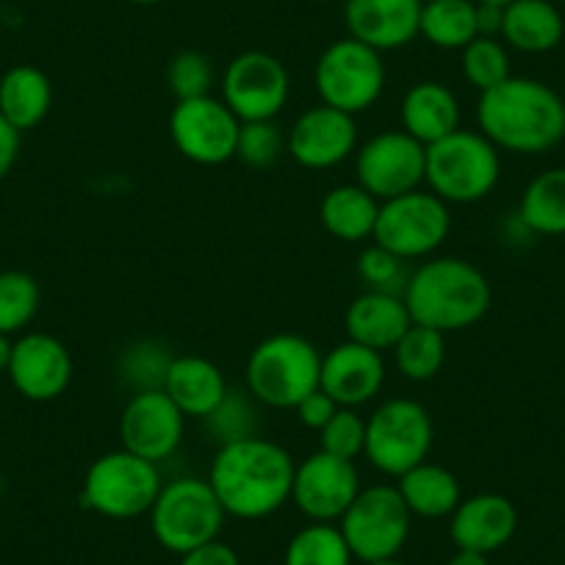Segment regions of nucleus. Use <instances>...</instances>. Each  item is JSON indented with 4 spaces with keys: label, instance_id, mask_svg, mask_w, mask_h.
Segmentation results:
<instances>
[{
    "label": "nucleus",
    "instance_id": "obj_1",
    "mask_svg": "<svg viewBox=\"0 0 565 565\" xmlns=\"http://www.w3.org/2000/svg\"><path fill=\"white\" fill-rule=\"evenodd\" d=\"M295 458L269 438H242L216 449L209 482L227 515L242 521L269 519L291 502Z\"/></svg>",
    "mask_w": 565,
    "mask_h": 565
},
{
    "label": "nucleus",
    "instance_id": "obj_2",
    "mask_svg": "<svg viewBox=\"0 0 565 565\" xmlns=\"http://www.w3.org/2000/svg\"><path fill=\"white\" fill-rule=\"evenodd\" d=\"M477 128L499 153H548L565 139V100L543 81L510 75L480 95Z\"/></svg>",
    "mask_w": 565,
    "mask_h": 565
},
{
    "label": "nucleus",
    "instance_id": "obj_3",
    "mask_svg": "<svg viewBox=\"0 0 565 565\" xmlns=\"http://www.w3.org/2000/svg\"><path fill=\"white\" fill-rule=\"evenodd\" d=\"M402 297L413 324H424L444 335L475 328L486 319L493 302L491 282L482 269L452 255L424 260L407 277Z\"/></svg>",
    "mask_w": 565,
    "mask_h": 565
},
{
    "label": "nucleus",
    "instance_id": "obj_4",
    "mask_svg": "<svg viewBox=\"0 0 565 565\" xmlns=\"http://www.w3.org/2000/svg\"><path fill=\"white\" fill-rule=\"evenodd\" d=\"M322 352L313 341L297 333H275L258 341L247 358L244 380L255 402L266 407L295 411L319 388Z\"/></svg>",
    "mask_w": 565,
    "mask_h": 565
},
{
    "label": "nucleus",
    "instance_id": "obj_5",
    "mask_svg": "<svg viewBox=\"0 0 565 565\" xmlns=\"http://www.w3.org/2000/svg\"><path fill=\"white\" fill-rule=\"evenodd\" d=\"M502 178V156L480 130L458 128L436 145H427L424 183L444 203L471 205L486 200Z\"/></svg>",
    "mask_w": 565,
    "mask_h": 565
},
{
    "label": "nucleus",
    "instance_id": "obj_6",
    "mask_svg": "<svg viewBox=\"0 0 565 565\" xmlns=\"http://www.w3.org/2000/svg\"><path fill=\"white\" fill-rule=\"evenodd\" d=\"M164 480L159 463L139 458L128 449H114L92 460L84 477L81 502L97 515L125 521L139 519L153 510Z\"/></svg>",
    "mask_w": 565,
    "mask_h": 565
},
{
    "label": "nucleus",
    "instance_id": "obj_7",
    "mask_svg": "<svg viewBox=\"0 0 565 565\" xmlns=\"http://www.w3.org/2000/svg\"><path fill=\"white\" fill-rule=\"evenodd\" d=\"M225 519L227 513L209 477H178L161 488L150 510V530L167 552L186 554L203 543L216 541Z\"/></svg>",
    "mask_w": 565,
    "mask_h": 565
},
{
    "label": "nucleus",
    "instance_id": "obj_8",
    "mask_svg": "<svg viewBox=\"0 0 565 565\" xmlns=\"http://www.w3.org/2000/svg\"><path fill=\"white\" fill-rule=\"evenodd\" d=\"M433 438H436V427H433L430 411L422 402L396 396V399L383 402L366 418L363 455L374 469L399 480L405 471L416 469L430 458Z\"/></svg>",
    "mask_w": 565,
    "mask_h": 565
},
{
    "label": "nucleus",
    "instance_id": "obj_9",
    "mask_svg": "<svg viewBox=\"0 0 565 565\" xmlns=\"http://www.w3.org/2000/svg\"><path fill=\"white\" fill-rule=\"evenodd\" d=\"M313 84L324 106L361 114L380 100L385 89L383 53L344 36L322 51L313 67Z\"/></svg>",
    "mask_w": 565,
    "mask_h": 565
},
{
    "label": "nucleus",
    "instance_id": "obj_10",
    "mask_svg": "<svg viewBox=\"0 0 565 565\" xmlns=\"http://www.w3.org/2000/svg\"><path fill=\"white\" fill-rule=\"evenodd\" d=\"M411 524L413 513L396 486H372L361 488L350 510L341 515L339 530L352 557L369 565L399 557L411 537Z\"/></svg>",
    "mask_w": 565,
    "mask_h": 565
},
{
    "label": "nucleus",
    "instance_id": "obj_11",
    "mask_svg": "<svg viewBox=\"0 0 565 565\" xmlns=\"http://www.w3.org/2000/svg\"><path fill=\"white\" fill-rule=\"evenodd\" d=\"M449 227H452L449 205L438 194L416 189L380 203L372 238L396 258L413 260L436 253L447 242Z\"/></svg>",
    "mask_w": 565,
    "mask_h": 565
},
{
    "label": "nucleus",
    "instance_id": "obj_12",
    "mask_svg": "<svg viewBox=\"0 0 565 565\" xmlns=\"http://www.w3.org/2000/svg\"><path fill=\"white\" fill-rule=\"evenodd\" d=\"M291 78L286 64L266 51H244L222 73V103L238 122L275 119L286 108Z\"/></svg>",
    "mask_w": 565,
    "mask_h": 565
},
{
    "label": "nucleus",
    "instance_id": "obj_13",
    "mask_svg": "<svg viewBox=\"0 0 565 565\" xmlns=\"http://www.w3.org/2000/svg\"><path fill=\"white\" fill-rule=\"evenodd\" d=\"M424 167L427 148L405 130H383L355 150L358 186L380 203L422 189Z\"/></svg>",
    "mask_w": 565,
    "mask_h": 565
},
{
    "label": "nucleus",
    "instance_id": "obj_14",
    "mask_svg": "<svg viewBox=\"0 0 565 565\" xmlns=\"http://www.w3.org/2000/svg\"><path fill=\"white\" fill-rule=\"evenodd\" d=\"M238 128L236 114L222 103V97L205 95L194 100L175 103L170 114L172 145L183 159L200 167H220L236 159Z\"/></svg>",
    "mask_w": 565,
    "mask_h": 565
},
{
    "label": "nucleus",
    "instance_id": "obj_15",
    "mask_svg": "<svg viewBox=\"0 0 565 565\" xmlns=\"http://www.w3.org/2000/svg\"><path fill=\"white\" fill-rule=\"evenodd\" d=\"M358 493H361V475L355 460L335 458L319 449L311 458L297 463L291 502L306 519L335 524L350 510Z\"/></svg>",
    "mask_w": 565,
    "mask_h": 565
},
{
    "label": "nucleus",
    "instance_id": "obj_16",
    "mask_svg": "<svg viewBox=\"0 0 565 565\" xmlns=\"http://www.w3.org/2000/svg\"><path fill=\"white\" fill-rule=\"evenodd\" d=\"M186 416L164 391H139L128 399L119 416V441L122 449L161 463L172 458L183 444Z\"/></svg>",
    "mask_w": 565,
    "mask_h": 565
},
{
    "label": "nucleus",
    "instance_id": "obj_17",
    "mask_svg": "<svg viewBox=\"0 0 565 565\" xmlns=\"http://www.w3.org/2000/svg\"><path fill=\"white\" fill-rule=\"evenodd\" d=\"M355 150V117L324 103L302 111L286 134V153L306 170H333L344 164Z\"/></svg>",
    "mask_w": 565,
    "mask_h": 565
},
{
    "label": "nucleus",
    "instance_id": "obj_18",
    "mask_svg": "<svg viewBox=\"0 0 565 565\" xmlns=\"http://www.w3.org/2000/svg\"><path fill=\"white\" fill-rule=\"evenodd\" d=\"M9 380L31 402H53L73 383V355L51 333H25L14 341Z\"/></svg>",
    "mask_w": 565,
    "mask_h": 565
},
{
    "label": "nucleus",
    "instance_id": "obj_19",
    "mask_svg": "<svg viewBox=\"0 0 565 565\" xmlns=\"http://www.w3.org/2000/svg\"><path fill=\"white\" fill-rule=\"evenodd\" d=\"M422 0H344V25L352 40L374 51H399L418 36Z\"/></svg>",
    "mask_w": 565,
    "mask_h": 565
},
{
    "label": "nucleus",
    "instance_id": "obj_20",
    "mask_svg": "<svg viewBox=\"0 0 565 565\" xmlns=\"http://www.w3.org/2000/svg\"><path fill=\"white\" fill-rule=\"evenodd\" d=\"M385 383L383 352L369 350L355 341H341L322 355L319 388L333 396L341 407H361L380 394Z\"/></svg>",
    "mask_w": 565,
    "mask_h": 565
},
{
    "label": "nucleus",
    "instance_id": "obj_21",
    "mask_svg": "<svg viewBox=\"0 0 565 565\" xmlns=\"http://www.w3.org/2000/svg\"><path fill=\"white\" fill-rule=\"evenodd\" d=\"M519 530V510L502 493H477L463 499L449 515V537L455 548L493 554L513 541Z\"/></svg>",
    "mask_w": 565,
    "mask_h": 565
},
{
    "label": "nucleus",
    "instance_id": "obj_22",
    "mask_svg": "<svg viewBox=\"0 0 565 565\" xmlns=\"http://www.w3.org/2000/svg\"><path fill=\"white\" fill-rule=\"evenodd\" d=\"M413 324L405 297L394 291H363L350 302L344 313L347 339L369 350H394L396 341L407 333Z\"/></svg>",
    "mask_w": 565,
    "mask_h": 565
},
{
    "label": "nucleus",
    "instance_id": "obj_23",
    "mask_svg": "<svg viewBox=\"0 0 565 565\" xmlns=\"http://www.w3.org/2000/svg\"><path fill=\"white\" fill-rule=\"evenodd\" d=\"M399 119L402 130L427 148L460 128V103L447 84L418 81L402 97Z\"/></svg>",
    "mask_w": 565,
    "mask_h": 565
},
{
    "label": "nucleus",
    "instance_id": "obj_24",
    "mask_svg": "<svg viewBox=\"0 0 565 565\" xmlns=\"http://www.w3.org/2000/svg\"><path fill=\"white\" fill-rule=\"evenodd\" d=\"M164 391L186 418H205L231 391L225 374L203 355H175L167 372Z\"/></svg>",
    "mask_w": 565,
    "mask_h": 565
},
{
    "label": "nucleus",
    "instance_id": "obj_25",
    "mask_svg": "<svg viewBox=\"0 0 565 565\" xmlns=\"http://www.w3.org/2000/svg\"><path fill=\"white\" fill-rule=\"evenodd\" d=\"M565 36V20L554 0H513L504 7L499 40L519 53L541 56L554 51Z\"/></svg>",
    "mask_w": 565,
    "mask_h": 565
},
{
    "label": "nucleus",
    "instance_id": "obj_26",
    "mask_svg": "<svg viewBox=\"0 0 565 565\" xmlns=\"http://www.w3.org/2000/svg\"><path fill=\"white\" fill-rule=\"evenodd\" d=\"M53 106V84L34 64H18L0 78V114L25 134L45 122Z\"/></svg>",
    "mask_w": 565,
    "mask_h": 565
},
{
    "label": "nucleus",
    "instance_id": "obj_27",
    "mask_svg": "<svg viewBox=\"0 0 565 565\" xmlns=\"http://www.w3.org/2000/svg\"><path fill=\"white\" fill-rule=\"evenodd\" d=\"M396 491L405 499L413 519H449L463 502L460 480L441 463L424 460L416 469L405 471L396 482Z\"/></svg>",
    "mask_w": 565,
    "mask_h": 565
},
{
    "label": "nucleus",
    "instance_id": "obj_28",
    "mask_svg": "<svg viewBox=\"0 0 565 565\" xmlns=\"http://www.w3.org/2000/svg\"><path fill=\"white\" fill-rule=\"evenodd\" d=\"M380 200H374L358 183H344V186H333L322 198L319 205V220H322L324 231L339 242H366L374 236V225H377Z\"/></svg>",
    "mask_w": 565,
    "mask_h": 565
},
{
    "label": "nucleus",
    "instance_id": "obj_29",
    "mask_svg": "<svg viewBox=\"0 0 565 565\" xmlns=\"http://www.w3.org/2000/svg\"><path fill=\"white\" fill-rule=\"evenodd\" d=\"M519 222L535 236H565V167H552L526 183Z\"/></svg>",
    "mask_w": 565,
    "mask_h": 565
},
{
    "label": "nucleus",
    "instance_id": "obj_30",
    "mask_svg": "<svg viewBox=\"0 0 565 565\" xmlns=\"http://www.w3.org/2000/svg\"><path fill=\"white\" fill-rule=\"evenodd\" d=\"M418 36L438 51H463L477 36L475 0H427L422 3Z\"/></svg>",
    "mask_w": 565,
    "mask_h": 565
},
{
    "label": "nucleus",
    "instance_id": "obj_31",
    "mask_svg": "<svg viewBox=\"0 0 565 565\" xmlns=\"http://www.w3.org/2000/svg\"><path fill=\"white\" fill-rule=\"evenodd\" d=\"M396 369L411 383H427L438 377L447 361V339L444 333L424 324H411L407 333L394 347Z\"/></svg>",
    "mask_w": 565,
    "mask_h": 565
},
{
    "label": "nucleus",
    "instance_id": "obj_32",
    "mask_svg": "<svg viewBox=\"0 0 565 565\" xmlns=\"http://www.w3.org/2000/svg\"><path fill=\"white\" fill-rule=\"evenodd\" d=\"M352 552L335 524L311 521L295 532L286 546L282 565H352Z\"/></svg>",
    "mask_w": 565,
    "mask_h": 565
},
{
    "label": "nucleus",
    "instance_id": "obj_33",
    "mask_svg": "<svg viewBox=\"0 0 565 565\" xmlns=\"http://www.w3.org/2000/svg\"><path fill=\"white\" fill-rule=\"evenodd\" d=\"M42 291L34 275L23 269L0 271V333L18 335L40 313Z\"/></svg>",
    "mask_w": 565,
    "mask_h": 565
},
{
    "label": "nucleus",
    "instance_id": "obj_34",
    "mask_svg": "<svg viewBox=\"0 0 565 565\" xmlns=\"http://www.w3.org/2000/svg\"><path fill=\"white\" fill-rule=\"evenodd\" d=\"M172 358L175 355L161 341H136L119 358V377L134 388V394H139V391H161Z\"/></svg>",
    "mask_w": 565,
    "mask_h": 565
},
{
    "label": "nucleus",
    "instance_id": "obj_35",
    "mask_svg": "<svg viewBox=\"0 0 565 565\" xmlns=\"http://www.w3.org/2000/svg\"><path fill=\"white\" fill-rule=\"evenodd\" d=\"M460 53H463V56H460V67H463L466 81H469L480 95L513 75L510 73L508 45H504L502 40L477 36V40L469 42Z\"/></svg>",
    "mask_w": 565,
    "mask_h": 565
},
{
    "label": "nucleus",
    "instance_id": "obj_36",
    "mask_svg": "<svg viewBox=\"0 0 565 565\" xmlns=\"http://www.w3.org/2000/svg\"><path fill=\"white\" fill-rule=\"evenodd\" d=\"M203 424L211 441H216L220 447L258 436V416H255L253 402L238 391H227L225 399L203 418Z\"/></svg>",
    "mask_w": 565,
    "mask_h": 565
},
{
    "label": "nucleus",
    "instance_id": "obj_37",
    "mask_svg": "<svg viewBox=\"0 0 565 565\" xmlns=\"http://www.w3.org/2000/svg\"><path fill=\"white\" fill-rule=\"evenodd\" d=\"M286 153V134L277 128L275 119H260V122H242L238 128L236 159H242L249 170H269Z\"/></svg>",
    "mask_w": 565,
    "mask_h": 565
},
{
    "label": "nucleus",
    "instance_id": "obj_38",
    "mask_svg": "<svg viewBox=\"0 0 565 565\" xmlns=\"http://www.w3.org/2000/svg\"><path fill=\"white\" fill-rule=\"evenodd\" d=\"M214 86V64L200 51H181L167 64V89L175 100H194L211 95Z\"/></svg>",
    "mask_w": 565,
    "mask_h": 565
},
{
    "label": "nucleus",
    "instance_id": "obj_39",
    "mask_svg": "<svg viewBox=\"0 0 565 565\" xmlns=\"http://www.w3.org/2000/svg\"><path fill=\"white\" fill-rule=\"evenodd\" d=\"M366 447V418L358 407H339L335 416L319 430V449L335 458L355 460Z\"/></svg>",
    "mask_w": 565,
    "mask_h": 565
},
{
    "label": "nucleus",
    "instance_id": "obj_40",
    "mask_svg": "<svg viewBox=\"0 0 565 565\" xmlns=\"http://www.w3.org/2000/svg\"><path fill=\"white\" fill-rule=\"evenodd\" d=\"M405 260L396 258L394 253H388L385 247L374 244V247H366L358 258V275L366 282L369 291H394V295H402L405 291V269H402Z\"/></svg>",
    "mask_w": 565,
    "mask_h": 565
},
{
    "label": "nucleus",
    "instance_id": "obj_41",
    "mask_svg": "<svg viewBox=\"0 0 565 565\" xmlns=\"http://www.w3.org/2000/svg\"><path fill=\"white\" fill-rule=\"evenodd\" d=\"M339 407L341 405L333 399V396L324 394L322 388H317L313 394H308L306 399L295 407V413H297V418H300V424H306L308 430L319 433L324 424L335 416V411H339Z\"/></svg>",
    "mask_w": 565,
    "mask_h": 565
},
{
    "label": "nucleus",
    "instance_id": "obj_42",
    "mask_svg": "<svg viewBox=\"0 0 565 565\" xmlns=\"http://www.w3.org/2000/svg\"><path fill=\"white\" fill-rule=\"evenodd\" d=\"M181 565H242V559H238L236 548L216 537V541L181 554Z\"/></svg>",
    "mask_w": 565,
    "mask_h": 565
},
{
    "label": "nucleus",
    "instance_id": "obj_43",
    "mask_svg": "<svg viewBox=\"0 0 565 565\" xmlns=\"http://www.w3.org/2000/svg\"><path fill=\"white\" fill-rule=\"evenodd\" d=\"M20 156V130L7 122V117L0 114V183L7 181L9 172L14 170Z\"/></svg>",
    "mask_w": 565,
    "mask_h": 565
},
{
    "label": "nucleus",
    "instance_id": "obj_44",
    "mask_svg": "<svg viewBox=\"0 0 565 565\" xmlns=\"http://www.w3.org/2000/svg\"><path fill=\"white\" fill-rule=\"evenodd\" d=\"M502 23H504V9L502 7H491V3H477V34L493 36V40H499V36H502Z\"/></svg>",
    "mask_w": 565,
    "mask_h": 565
},
{
    "label": "nucleus",
    "instance_id": "obj_45",
    "mask_svg": "<svg viewBox=\"0 0 565 565\" xmlns=\"http://www.w3.org/2000/svg\"><path fill=\"white\" fill-rule=\"evenodd\" d=\"M447 565H488V554L469 552V548H458V552L449 557Z\"/></svg>",
    "mask_w": 565,
    "mask_h": 565
},
{
    "label": "nucleus",
    "instance_id": "obj_46",
    "mask_svg": "<svg viewBox=\"0 0 565 565\" xmlns=\"http://www.w3.org/2000/svg\"><path fill=\"white\" fill-rule=\"evenodd\" d=\"M12 352H14L12 335L0 333V372H9V363H12Z\"/></svg>",
    "mask_w": 565,
    "mask_h": 565
},
{
    "label": "nucleus",
    "instance_id": "obj_47",
    "mask_svg": "<svg viewBox=\"0 0 565 565\" xmlns=\"http://www.w3.org/2000/svg\"><path fill=\"white\" fill-rule=\"evenodd\" d=\"M128 3H134V7H159L164 0H128Z\"/></svg>",
    "mask_w": 565,
    "mask_h": 565
},
{
    "label": "nucleus",
    "instance_id": "obj_48",
    "mask_svg": "<svg viewBox=\"0 0 565 565\" xmlns=\"http://www.w3.org/2000/svg\"><path fill=\"white\" fill-rule=\"evenodd\" d=\"M475 3H491V7H510L513 0H475Z\"/></svg>",
    "mask_w": 565,
    "mask_h": 565
},
{
    "label": "nucleus",
    "instance_id": "obj_49",
    "mask_svg": "<svg viewBox=\"0 0 565 565\" xmlns=\"http://www.w3.org/2000/svg\"><path fill=\"white\" fill-rule=\"evenodd\" d=\"M369 565H407V563H402L399 557H391V559H377V563H369Z\"/></svg>",
    "mask_w": 565,
    "mask_h": 565
},
{
    "label": "nucleus",
    "instance_id": "obj_50",
    "mask_svg": "<svg viewBox=\"0 0 565 565\" xmlns=\"http://www.w3.org/2000/svg\"><path fill=\"white\" fill-rule=\"evenodd\" d=\"M311 3H339V0H311ZM344 3V0H341Z\"/></svg>",
    "mask_w": 565,
    "mask_h": 565
},
{
    "label": "nucleus",
    "instance_id": "obj_51",
    "mask_svg": "<svg viewBox=\"0 0 565 565\" xmlns=\"http://www.w3.org/2000/svg\"><path fill=\"white\" fill-rule=\"evenodd\" d=\"M554 3H565V0H554Z\"/></svg>",
    "mask_w": 565,
    "mask_h": 565
},
{
    "label": "nucleus",
    "instance_id": "obj_52",
    "mask_svg": "<svg viewBox=\"0 0 565 565\" xmlns=\"http://www.w3.org/2000/svg\"><path fill=\"white\" fill-rule=\"evenodd\" d=\"M422 3H427V0H422Z\"/></svg>",
    "mask_w": 565,
    "mask_h": 565
}]
</instances>
